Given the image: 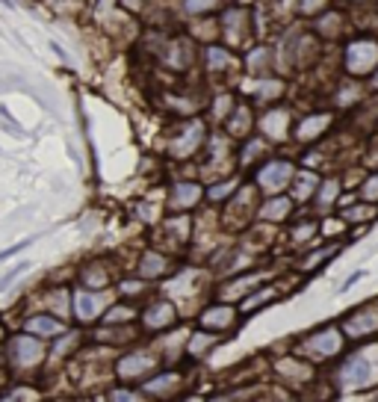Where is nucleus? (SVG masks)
Returning a JSON list of instances; mask_svg holds the SVG:
<instances>
[{"label": "nucleus", "instance_id": "obj_1", "mask_svg": "<svg viewBox=\"0 0 378 402\" xmlns=\"http://www.w3.org/2000/svg\"><path fill=\"white\" fill-rule=\"evenodd\" d=\"M0 361L9 379L15 381H42L47 370V343L21 328H12L0 343Z\"/></svg>", "mask_w": 378, "mask_h": 402}, {"label": "nucleus", "instance_id": "obj_2", "mask_svg": "<svg viewBox=\"0 0 378 402\" xmlns=\"http://www.w3.org/2000/svg\"><path fill=\"white\" fill-rule=\"evenodd\" d=\"M163 367V358L157 355L154 346L148 343H133L131 349H122L113 358V379L118 385H133L139 388L148 376H154Z\"/></svg>", "mask_w": 378, "mask_h": 402}, {"label": "nucleus", "instance_id": "obj_3", "mask_svg": "<svg viewBox=\"0 0 378 402\" xmlns=\"http://www.w3.org/2000/svg\"><path fill=\"white\" fill-rule=\"evenodd\" d=\"M346 349V337L340 326H322L316 331H307V335L302 337L293 346V355L304 358L307 364H325V361H337L343 355Z\"/></svg>", "mask_w": 378, "mask_h": 402}, {"label": "nucleus", "instance_id": "obj_4", "mask_svg": "<svg viewBox=\"0 0 378 402\" xmlns=\"http://www.w3.org/2000/svg\"><path fill=\"white\" fill-rule=\"evenodd\" d=\"M331 385L343 394H361V390L375 385V364L366 358V352H349V355H340V364L334 370Z\"/></svg>", "mask_w": 378, "mask_h": 402}, {"label": "nucleus", "instance_id": "obj_5", "mask_svg": "<svg viewBox=\"0 0 378 402\" xmlns=\"http://www.w3.org/2000/svg\"><path fill=\"white\" fill-rule=\"evenodd\" d=\"M181 322V313H177V305L166 296H157V299H148L142 308H139V317H136V326L142 331V337H160L168 335V331L177 328Z\"/></svg>", "mask_w": 378, "mask_h": 402}, {"label": "nucleus", "instance_id": "obj_6", "mask_svg": "<svg viewBox=\"0 0 378 402\" xmlns=\"http://www.w3.org/2000/svg\"><path fill=\"white\" fill-rule=\"evenodd\" d=\"M33 305H21L18 302V313L24 311H45V313H54V317L71 322V284H59V281H47L42 284L36 293H30V299Z\"/></svg>", "mask_w": 378, "mask_h": 402}, {"label": "nucleus", "instance_id": "obj_7", "mask_svg": "<svg viewBox=\"0 0 378 402\" xmlns=\"http://www.w3.org/2000/svg\"><path fill=\"white\" fill-rule=\"evenodd\" d=\"M109 302H113V290H83L71 284V326H98Z\"/></svg>", "mask_w": 378, "mask_h": 402}, {"label": "nucleus", "instance_id": "obj_8", "mask_svg": "<svg viewBox=\"0 0 378 402\" xmlns=\"http://www.w3.org/2000/svg\"><path fill=\"white\" fill-rule=\"evenodd\" d=\"M186 385H189V379H186L184 370L160 367L154 376H148L142 385H139V390L154 402H177V399L186 397Z\"/></svg>", "mask_w": 378, "mask_h": 402}, {"label": "nucleus", "instance_id": "obj_9", "mask_svg": "<svg viewBox=\"0 0 378 402\" xmlns=\"http://www.w3.org/2000/svg\"><path fill=\"white\" fill-rule=\"evenodd\" d=\"M340 331L346 343H366L378 337V302H364V305L352 308L340 322Z\"/></svg>", "mask_w": 378, "mask_h": 402}, {"label": "nucleus", "instance_id": "obj_10", "mask_svg": "<svg viewBox=\"0 0 378 402\" xmlns=\"http://www.w3.org/2000/svg\"><path fill=\"white\" fill-rule=\"evenodd\" d=\"M115 278H118V272L109 258H86L74 267L71 284L83 290H113Z\"/></svg>", "mask_w": 378, "mask_h": 402}, {"label": "nucleus", "instance_id": "obj_11", "mask_svg": "<svg viewBox=\"0 0 378 402\" xmlns=\"http://www.w3.org/2000/svg\"><path fill=\"white\" fill-rule=\"evenodd\" d=\"M86 340H89V337H86V328H80V326H68L63 335L47 343V370H51V367H65L74 355H80V349L86 346ZM47 370H45V372H47Z\"/></svg>", "mask_w": 378, "mask_h": 402}, {"label": "nucleus", "instance_id": "obj_12", "mask_svg": "<svg viewBox=\"0 0 378 402\" xmlns=\"http://www.w3.org/2000/svg\"><path fill=\"white\" fill-rule=\"evenodd\" d=\"M296 175V166L290 160H281V157H272V160H266L260 169L254 172V186L266 195H278L284 190V186H290Z\"/></svg>", "mask_w": 378, "mask_h": 402}, {"label": "nucleus", "instance_id": "obj_13", "mask_svg": "<svg viewBox=\"0 0 378 402\" xmlns=\"http://www.w3.org/2000/svg\"><path fill=\"white\" fill-rule=\"evenodd\" d=\"M272 372H275V379L281 381L284 388H296V390H302L307 381L316 379L313 364H307L304 358L293 355V352H287L284 358H275L272 361Z\"/></svg>", "mask_w": 378, "mask_h": 402}, {"label": "nucleus", "instance_id": "obj_14", "mask_svg": "<svg viewBox=\"0 0 378 402\" xmlns=\"http://www.w3.org/2000/svg\"><path fill=\"white\" fill-rule=\"evenodd\" d=\"M68 326H71V322L59 320V317H54V313H45V311H24L21 317H18V322H15V328H21V331H27V335H33V337L45 340V343H51L54 337H59Z\"/></svg>", "mask_w": 378, "mask_h": 402}, {"label": "nucleus", "instance_id": "obj_15", "mask_svg": "<svg viewBox=\"0 0 378 402\" xmlns=\"http://www.w3.org/2000/svg\"><path fill=\"white\" fill-rule=\"evenodd\" d=\"M236 320H240V311H236L231 302H213L198 313V328L210 331V335H227V331L236 328Z\"/></svg>", "mask_w": 378, "mask_h": 402}, {"label": "nucleus", "instance_id": "obj_16", "mask_svg": "<svg viewBox=\"0 0 378 402\" xmlns=\"http://www.w3.org/2000/svg\"><path fill=\"white\" fill-rule=\"evenodd\" d=\"M201 199H204V186L198 181H177L168 186L166 210L168 213H189L201 204Z\"/></svg>", "mask_w": 378, "mask_h": 402}, {"label": "nucleus", "instance_id": "obj_17", "mask_svg": "<svg viewBox=\"0 0 378 402\" xmlns=\"http://www.w3.org/2000/svg\"><path fill=\"white\" fill-rule=\"evenodd\" d=\"M201 142H204V124L198 119H192V122H186L172 139H168L166 151L172 157H177V160H186V157H192L198 148H201Z\"/></svg>", "mask_w": 378, "mask_h": 402}, {"label": "nucleus", "instance_id": "obj_18", "mask_svg": "<svg viewBox=\"0 0 378 402\" xmlns=\"http://www.w3.org/2000/svg\"><path fill=\"white\" fill-rule=\"evenodd\" d=\"M168 272H172V258H168L166 252H160V249H145L136 258V272H133V276H139L148 284L163 281Z\"/></svg>", "mask_w": 378, "mask_h": 402}, {"label": "nucleus", "instance_id": "obj_19", "mask_svg": "<svg viewBox=\"0 0 378 402\" xmlns=\"http://www.w3.org/2000/svg\"><path fill=\"white\" fill-rule=\"evenodd\" d=\"M346 68H349V74H355V77L370 74L373 68H378V45L366 42V38L349 45V51H346Z\"/></svg>", "mask_w": 378, "mask_h": 402}, {"label": "nucleus", "instance_id": "obj_20", "mask_svg": "<svg viewBox=\"0 0 378 402\" xmlns=\"http://www.w3.org/2000/svg\"><path fill=\"white\" fill-rule=\"evenodd\" d=\"M222 340H225L222 335H210V331H201V328L189 331V337H186V343H184V361L195 364V361H201L207 352H210L213 346H219Z\"/></svg>", "mask_w": 378, "mask_h": 402}, {"label": "nucleus", "instance_id": "obj_21", "mask_svg": "<svg viewBox=\"0 0 378 402\" xmlns=\"http://www.w3.org/2000/svg\"><path fill=\"white\" fill-rule=\"evenodd\" d=\"M38 397H45V388L38 381H15L9 379L0 388V402H36Z\"/></svg>", "mask_w": 378, "mask_h": 402}, {"label": "nucleus", "instance_id": "obj_22", "mask_svg": "<svg viewBox=\"0 0 378 402\" xmlns=\"http://www.w3.org/2000/svg\"><path fill=\"white\" fill-rule=\"evenodd\" d=\"M290 213H293V199L278 192V195H269L263 204H257L254 216L263 222H284V219H290Z\"/></svg>", "mask_w": 378, "mask_h": 402}, {"label": "nucleus", "instance_id": "obj_23", "mask_svg": "<svg viewBox=\"0 0 378 402\" xmlns=\"http://www.w3.org/2000/svg\"><path fill=\"white\" fill-rule=\"evenodd\" d=\"M136 317H139V305L124 299H113L107 305L104 317L98 320V326H131V322H136Z\"/></svg>", "mask_w": 378, "mask_h": 402}, {"label": "nucleus", "instance_id": "obj_24", "mask_svg": "<svg viewBox=\"0 0 378 402\" xmlns=\"http://www.w3.org/2000/svg\"><path fill=\"white\" fill-rule=\"evenodd\" d=\"M257 127H260V133L266 136V139L272 142H281L287 139V127H290V115H287V110H281V107H275V110L263 113L260 122H257Z\"/></svg>", "mask_w": 378, "mask_h": 402}, {"label": "nucleus", "instance_id": "obj_25", "mask_svg": "<svg viewBox=\"0 0 378 402\" xmlns=\"http://www.w3.org/2000/svg\"><path fill=\"white\" fill-rule=\"evenodd\" d=\"M331 113H313V115H307V119H302V124L296 127V139L298 142H316L320 136L331 127Z\"/></svg>", "mask_w": 378, "mask_h": 402}, {"label": "nucleus", "instance_id": "obj_26", "mask_svg": "<svg viewBox=\"0 0 378 402\" xmlns=\"http://www.w3.org/2000/svg\"><path fill=\"white\" fill-rule=\"evenodd\" d=\"M113 290H115V296H118V299L133 302V305H136V302L142 299L148 290H151V284L142 281L139 276H118L115 284H113Z\"/></svg>", "mask_w": 378, "mask_h": 402}, {"label": "nucleus", "instance_id": "obj_27", "mask_svg": "<svg viewBox=\"0 0 378 402\" xmlns=\"http://www.w3.org/2000/svg\"><path fill=\"white\" fill-rule=\"evenodd\" d=\"M293 201H307V199H313L316 195V186H320V178H316L313 172H298L293 175Z\"/></svg>", "mask_w": 378, "mask_h": 402}, {"label": "nucleus", "instance_id": "obj_28", "mask_svg": "<svg viewBox=\"0 0 378 402\" xmlns=\"http://www.w3.org/2000/svg\"><path fill=\"white\" fill-rule=\"evenodd\" d=\"M104 397H107V402H154V399H148L139 388H133V385H118V381H115V385H107Z\"/></svg>", "mask_w": 378, "mask_h": 402}, {"label": "nucleus", "instance_id": "obj_29", "mask_svg": "<svg viewBox=\"0 0 378 402\" xmlns=\"http://www.w3.org/2000/svg\"><path fill=\"white\" fill-rule=\"evenodd\" d=\"M248 131H252V113H248L245 104H236L231 113V122H227V133H231L234 139H245Z\"/></svg>", "mask_w": 378, "mask_h": 402}, {"label": "nucleus", "instance_id": "obj_30", "mask_svg": "<svg viewBox=\"0 0 378 402\" xmlns=\"http://www.w3.org/2000/svg\"><path fill=\"white\" fill-rule=\"evenodd\" d=\"M337 252H340V246H325V249H316V252H311V254H304L298 267H302L304 272H313V269H320L325 260L337 258Z\"/></svg>", "mask_w": 378, "mask_h": 402}, {"label": "nucleus", "instance_id": "obj_31", "mask_svg": "<svg viewBox=\"0 0 378 402\" xmlns=\"http://www.w3.org/2000/svg\"><path fill=\"white\" fill-rule=\"evenodd\" d=\"M316 192H320V195H313V199H316V208H320V210H328V208H331V204L337 201V195H340V181H337V178L322 181L320 186H316Z\"/></svg>", "mask_w": 378, "mask_h": 402}, {"label": "nucleus", "instance_id": "obj_32", "mask_svg": "<svg viewBox=\"0 0 378 402\" xmlns=\"http://www.w3.org/2000/svg\"><path fill=\"white\" fill-rule=\"evenodd\" d=\"M227 65H234V56L227 54L225 47H207V68H210L213 74H219Z\"/></svg>", "mask_w": 378, "mask_h": 402}, {"label": "nucleus", "instance_id": "obj_33", "mask_svg": "<svg viewBox=\"0 0 378 402\" xmlns=\"http://www.w3.org/2000/svg\"><path fill=\"white\" fill-rule=\"evenodd\" d=\"M236 190H240V181H236V178H227V181H219V183H213V186H210V190H207L204 195H207V199H210V201H225L227 195L236 192Z\"/></svg>", "mask_w": 378, "mask_h": 402}, {"label": "nucleus", "instance_id": "obj_34", "mask_svg": "<svg viewBox=\"0 0 378 402\" xmlns=\"http://www.w3.org/2000/svg\"><path fill=\"white\" fill-rule=\"evenodd\" d=\"M373 216H375L373 204H352V208L343 210V219L346 222H366V219H373Z\"/></svg>", "mask_w": 378, "mask_h": 402}, {"label": "nucleus", "instance_id": "obj_35", "mask_svg": "<svg viewBox=\"0 0 378 402\" xmlns=\"http://www.w3.org/2000/svg\"><path fill=\"white\" fill-rule=\"evenodd\" d=\"M27 269H30V263L21 260V263H15V267L9 269V272H3V276H0V296H3V293H6L9 287H12V284L18 281V276H24Z\"/></svg>", "mask_w": 378, "mask_h": 402}, {"label": "nucleus", "instance_id": "obj_36", "mask_svg": "<svg viewBox=\"0 0 378 402\" xmlns=\"http://www.w3.org/2000/svg\"><path fill=\"white\" fill-rule=\"evenodd\" d=\"M316 228H320V225H316L313 219H307V222H302V225H296L293 228V234H290V240L293 243H307L316 234Z\"/></svg>", "mask_w": 378, "mask_h": 402}, {"label": "nucleus", "instance_id": "obj_37", "mask_svg": "<svg viewBox=\"0 0 378 402\" xmlns=\"http://www.w3.org/2000/svg\"><path fill=\"white\" fill-rule=\"evenodd\" d=\"M278 95H281V83L278 80H260V86H257V98L260 101H272Z\"/></svg>", "mask_w": 378, "mask_h": 402}, {"label": "nucleus", "instance_id": "obj_38", "mask_svg": "<svg viewBox=\"0 0 378 402\" xmlns=\"http://www.w3.org/2000/svg\"><path fill=\"white\" fill-rule=\"evenodd\" d=\"M33 240H36V237H27V240H18L15 246L3 249V252H0V263H3V260H9V258H15V254H21L24 249H30V246H33Z\"/></svg>", "mask_w": 378, "mask_h": 402}, {"label": "nucleus", "instance_id": "obj_39", "mask_svg": "<svg viewBox=\"0 0 378 402\" xmlns=\"http://www.w3.org/2000/svg\"><path fill=\"white\" fill-rule=\"evenodd\" d=\"M361 195H364V199L366 201H378V175H370V178H366L364 181V186H361Z\"/></svg>", "mask_w": 378, "mask_h": 402}, {"label": "nucleus", "instance_id": "obj_40", "mask_svg": "<svg viewBox=\"0 0 378 402\" xmlns=\"http://www.w3.org/2000/svg\"><path fill=\"white\" fill-rule=\"evenodd\" d=\"M213 3H216V0H184L186 12H192V15H198V12H204V9H210Z\"/></svg>", "mask_w": 378, "mask_h": 402}, {"label": "nucleus", "instance_id": "obj_41", "mask_svg": "<svg viewBox=\"0 0 378 402\" xmlns=\"http://www.w3.org/2000/svg\"><path fill=\"white\" fill-rule=\"evenodd\" d=\"M207 402H243V397H240V388H236V390H227V394H216Z\"/></svg>", "mask_w": 378, "mask_h": 402}, {"label": "nucleus", "instance_id": "obj_42", "mask_svg": "<svg viewBox=\"0 0 378 402\" xmlns=\"http://www.w3.org/2000/svg\"><path fill=\"white\" fill-rule=\"evenodd\" d=\"M361 278H364V269H357V272H352V276H349V278H346V281H343V287H340V290H349V287H355V284H357V281H361Z\"/></svg>", "mask_w": 378, "mask_h": 402}, {"label": "nucleus", "instance_id": "obj_43", "mask_svg": "<svg viewBox=\"0 0 378 402\" xmlns=\"http://www.w3.org/2000/svg\"><path fill=\"white\" fill-rule=\"evenodd\" d=\"M56 402H95V399H89V397H71V399H59V397H54Z\"/></svg>", "mask_w": 378, "mask_h": 402}, {"label": "nucleus", "instance_id": "obj_44", "mask_svg": "<svg viewBox=\"0 0 378 402\" xmlns=\"http://www.w3.org/2000/svg\"><path fill=\"white\" fill-rule=\"evenodd\" d=\"M9 335V326H6V320L3 317H0V343H3V337Z\"/></svg>", "mask_w": 378, "mask_h": 402}, {"label": "nucleus", "instance_id": "obj_45", "mask_svg": "<svg viewBox=\"0 0 378 402\" xmlns=\"http://www.w3.org/2000/svg\"><path fill=\"white\" fill-rule=\"evenodd\" d=\"M36 402H56V399H54V397H38Z\"/></svg>", "mask_w": 378, "mask_h": 402}, {"label": "nucleus", "instance_id": "obj_46", "mask_svg": "<svg viewBox=\"0 0 378 402\" xmlns=\"http://www.w3.org/2000/svg\"><path fill=\"white\" fill-rule=\"evenodd\" d=\"M275 402H284V399H275Z\"/></svg>", "mask_w": 378, "mask_h": 402}]
</instances>
